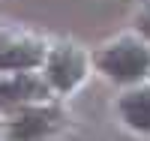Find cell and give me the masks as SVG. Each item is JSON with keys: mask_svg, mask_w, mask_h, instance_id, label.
<instances>
[{"mask_svg": "<svg viewBox=\"0 0 150 141\" xmlns=\"http://www.w3.org/2000/svg\"><path fill=\"white\" fill-rule=\"evenodd\" d=\"M147 66H150L147 48H141L138 42H129V39L108 45L99 54V69L114 81H135L147 72Z\"/></svg>", "mask_w": 150, "mask_h": 141, "instance_id": "6da1fadb", "label": "cell"}, {"mask_svg": "<svg viewBox=\"0 0 150 141\" xmlns=\"http://www.w3.org/2000/svg\"><path fill=\"white\" fill-rule=\"evenodd\" d=\"M84 75V57L75 48H54L51 57H48V81H51L57 90H69L81 81Z\"/></svg>", "mask_w": 150, "mask_h": 141, "instance_id": "7a4b0ae2", "label": "cell"}, {"mask_svg": "<svg viewBox=\"0 0 150 141\" xmlns=\"http://www.w3.org/2000/svg\"><path fill=\"white\" fill-rule=\"evenodd\" d=\"M42 63V48L33 42H15L0 48V72H24Z\"/></svg>", "mask_w": 150, "mask_h": 141, "instance_id": "3957f363", "label": "cell"}, {"mask_svg": "<svg viewBox=\"0 0 150 141\" xmlns=\"http://www.w3.org/2000/svg\"><path fill=\"white\" fill-rule=\"evenodd\" d=\"M42 93H45V87L36 78H30V75H24V72H15L12 78L0 81V108H3V105H18V102H27V99H36Z\"/></svg>", "mask_w": 150, "mask_h": 141, "instance_id": "277c9868", "label": "cell"}, {"mask_svg": "<svg viewBox=\"0 0 150 141\" xmlns=\"http://www.w3.org/2000/svg\"><path fill=\"white\" fill-rule=\"evenodd\" d=\"M120 114L132 129L150 132V87L147 90H132L120 99Z\"/></svg>", "mask_w": 150, "mask_h": 141, "instance_id": "5b68a950", "label": "cell"}, {"mask_svg": "<svg viewBox=\"0 0 150 141\" xmlns=\"http://www.w3.org/2000/svg\"><path fill=\"white\" fill-rule=\"evenodd\" d=\"M48 114L45 111H30V114H24V117L12 126V138L15 141H36L45 129H48Z\"/></svg>", "mask_w": 150, "mask_h": 141, "instance_id": "8992f818", "label": "cell"}, {"mask_svg": "<svg viewBox=\"0 0 150 141\" xmlns=\"http://www.w3.org/2000/svg\"><path fill=\"white\" fill-rule=\"evenodd\" d=\"M138 30H141L144 36H150V6H147L141 15H138Z\"/></svg>", "mask_w": 150, "mask_h": 141, "instance_id": "52a82bcc", "label": "cell"}]
</instances>
